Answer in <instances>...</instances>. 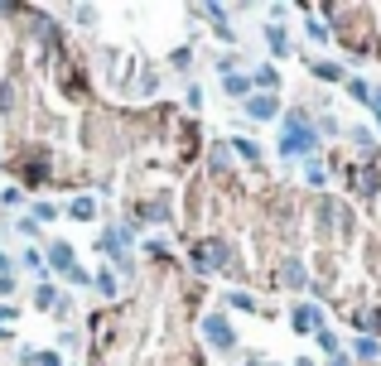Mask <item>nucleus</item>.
<instances>
[{
	"instance_id": "obj_5",
	"label": "nucleus",
	"mask_w": 381,
	"mask_h": 366,
	"mask_svg": "<svg viewBox=\"0 0 381 366\" xmlns=\"http://www.w3.org/2000/svg\"><path fill=\"white\" fill-rule=\"evenodd\" d=\"M246 116H251V121H276V116H280L276 92H251V96H246Z\"/></svg>"
},
{
	"instance_id": "obj_21",
	"label": "nucleus",
	"mask_w": 381,
	"mask_h": 366,
	"mask_svg": "<svg viewBox=\"0 0 381 366\" xmlns=\"http://www.w3.org/2000/svg\"><path fill=\"white\" fill-rule=\"evenodd\" d=\"M348 92H353V96H357V101H362V106H367V101H372V87H367V82H362V78H353V82H348Z\"/></svg>"
},
{
	"instance_id": "obj_12",
	"label": "nucleus",
	"mask_w": 381,
	"mask_h": 366,
	"mask_svg": "<svg viewBox=\"0 0 381 366\" xmlns=\"http://www.w3.org/2000/svg\"><path fill=\"white\" fill-rule=\"evenodd\" d=\"M251 87H256V92H261V87L276 92V87H280V73H276V68H256V73H251Z\"/></svg>"
},
{
	"instance_id": "obj_6",
	"label": "nucleus",
	"mask_w": 381,
	"mask_h": 366,
	"mask_svg": "<svg viewBox=\"0 0 381 366\" xmlns=\"http://www.w3.org/2000/svg\"><path fill=\"white\" fill-rule=\"evenodd\" d=\"M49 265L58 274H68L73 270V246H68V241H53V246H49Z\"/></svg>"
},
{
	"instance_id": "obj_16",
	"label": "nucleus",
	"mask_w": 381,
	"mask_h": 366,
	"mask_svg": "<svg viewBox=\"0 0 381 366\" xmlns=\"http://www.w3.org/2000/svg\"><path fill=\"white\" fill-rule=\"evenodd\" d=\"M232 150H237L242 159H251V164H261V150H256L251 140H242V135H232Z\"/></svg>"
},
{
	"instance_id": "obj_23",
	"label": "nucleus",
	"mask_w": 381,
	"mask_h": 366,
	"mask_svg": "<svg viewBox=\"0 0 381 366\" xmlns=\"http://www.w3.org/2000/svg\"><path fill=\"white\" fill-rule=\"evenodd\" d=\"M319 347H323L328 357H338V333H328V328H323V333H319Z\"/></svg>"
},
{
	"instance_id": "obj_3",
	"label": "nucleus",
	"mask_w": 381,
	"mask_h": 366,
	"mask_svg": "<svg viewBox=\"0 0 381 366\" xmlns=\"http://www.w3.org/2000/svg\"><path fill=\"white\" fill-rule=\"evenodd\" d=\"M193 270L198 274H208V270H222V265H227V246H222V241H203V246H193Z\"/></svg>"
},
{
	"instance_id": "obj_14",
	"label": "nucleus",
	"mask_w": 381,
	"mask_h": 366,
	"mask_svg": "<svg viewBox=\"0 0 381 366\" xmlns=\"http://www.w3.org/2000/svg\"><path fill=\"white\" fill-rule=\"evenodd\" d=\"M19 362H24V366H63V362H58V352H29V347L19 352Z\"/></svg>"
},
{
	"instance_id": "obj_31",
	"label": "nucleus",
	"mask_w": 381,
	"mask_h": 366,
	"mask_svg": "<svg viewBox=\"0 0 381 366\" xmlns=\"http://www.w3.org/2000/svg\"><path fill=\"white\" fill-rule=\"evenodd\" d=\"M0 342H10V328H0Z\"/></svg>"
},
{
	"instance_id": "obj_18",
	"label": "nucleus",
	"mask_w": 381,
	"mask_h": 366,
	"mask_svg": "<svg viewBox=\"0 0 381 366\" xmlns=\"http://www.w3.org/2000/svg\"><path fill=\"white\" fill-rule=\"evenodd\" d=\"M227 304H232V308H242V313H256V308H261L251 294H227Z\"/></svg>"
},
{
	"instance_id": "obj_29",
	"label": "nucleus",
	"mask_w": 381,
	"mask_h": 366,
	"mask_svg": "<svg viewBox=\"0 0 381 366\" xmlns=\"http://www.w3.org/2000/svg\"><path fill=\"white\" fill-rule=\"evenodd\" d=\"M333 366H353V357H343V352H338V357H333Z\"/></svg>"
},
{
	"instance_id": "obj_24",
	"label": "nucleus",
	"mask_w": 381,
	"mask_h": 366,
	"mask_svg": "<svg viewBox=\"0 0 381 366\" xmlns=\"http://www.w3.org/2000/svg\"><path fill=\"white\" fill-rule=\"evenodd\" d=\"M19 198H24L19 188H5V193H0V202H5V207H19Z\"/></svg>"
},
{
	"instance_id": "obj_11",
	"label": "nucleus",
	"mask_w": 381,
	"mask_h": 366,
	"mask_svg": "<svg viewBox=\"0 0 381 366\" xmlns=\"http://www.w3.org/2000/svg\"><path fill=\"white\" fill-rule=\"evenodd\" d=\"M58 304H63V299H58V289H53V284H39V289H34V308H44V313H53Z\"/></svg>"
},
{
	"instance_id": "obj_17",
	"label": "nucleus",
	"mask_w": 381,
	"mask_h": 366,
	"mask_svg": "<svg viewBox=\"0 0 381 366\" xmlns=\"http://www.w3.org/2000/svg\"><path fill=\"white\" fill-rule=\"evenodd\" d=\"M92 284L101 289V294H106V299L116 294V274H111V270H96V274H92Z\"/></svg>"
},
{
	"instance_id": "obj_8",
	"label": "nucleus",
	"mask_w": 381,
	"mask_h": 366,
	"mask_svg": "<svg viewBox=\"0 0 381 366\" xmlns=\"http://www.w3.org/2000/svg\"><path fill=\"white\" fill-rule=\"evenodd\" d=\"M208 19H212V29H217V39H227V44H237V29L227 24V10H222V5H208Z\"/></svg>"
},
{
	"instance_id": "obj_22",
	"label": "nucleus",
	"mask_w": 381,
	"mask_h": 366,
	"mask_svg": "<svg viewBox=\"0 0 381 366\" xmlns=\"http://www.w3.org/2000/svg\"><path fill=\"white\" fill-rule=\"evenodd\" d=\"M53 217H58L53 202H34V222H53Z\"/></svg>"
},
{
	"instance_id": "obj_27",
	"label": "nucleus",
	"mask_w": 381,
	"mask_h": 366,
	"mask_svg": "<svg viewBox=\"0 0 381 366\" xmlns=\"http://www.w3.org/2000/svg\"><path fill=\"white\" fill-rule=\"evenodd\" d=\"M367 111H377V121H381V87L372 92V101H367Z\"/></svg>"
},
{
	"instance_id": "obj_26",
	"label": "nucleus",
	"mask_w": 381,
	"mask_h": 366,
	"mask_svg": "<svg viewBox=\"0 0 381 366\" xmlns=\"http://www.w3.org/2000/svg\"><path fill=\"white\" fill-rule=\"evenodd\" d=\"M10 323H15V308H10V304H0V328H10Z\"/></svg>"
},
{
	"instance_id": "obj_20",
	"label": "nucleus",
	"mask_w": 381,
	"mask_h": 366,
	"mask_svg": "<svg viewBox=\"0 0 381 366\" xmlns=\"http://www.w3.org/2000/svg\"><path fill=\"white\" fill-rule=\"evenodd\" d=\"M357 357H362V362H377V357H381V347L372 342V338H362V342H357Z\"/></svg>"
},
{
	"instance_id": "obj_32",
	"label": "nucleus",
	"mask_w": 381,
	"mask_h": 366,
	"mask_svg": "<svg viewBox=\"0 0 381 366\" xmlns=\"http://www.w3.org/2000/svg\"><path fill=\"white\" fill-rule=\"evenodd\" d=\"M294 366H314V362H309V357H299V362H294Z\"/></svg>"
},
{
	"instance_id": "obj_9",
	"label": "nucleus",
	"mask_w": 381,
	"mask_h": 366,
	"mask_svg": "<svg viewBox=\"0 0 381 366\" xmlns=\"http://www.w3.org/2000/svg\"><path fill=\"white\" fill-rule=\"evenodd\" d=\"M309 73H314L319 82H343V63H328V58H314Z\"/></svg>"
},
{
	"instance_id": "obj_10",
	"label": "nucleus",
	"mask_w": 381,
	"mask_h": 366,
	"mask_svg": "<svg viewBox=\"0 0 381 366\" xmlns=\"http://www.w3.org/2000/svg\"><path fill=\"white\" fill-rule=\"evenodd\" d=\"M68 217H73V222H96V202L92 198H73V202H68Z\"/></svg>"
},
{
	"instance_id": "obj_4",
	"label": "nucleus",
	"mask_w": 381,
	"mask_h": 366,
	"mask_svg": "<svg viewBox=\"0 0 381 366\" xmlns=\"http://www.w3.org/2000/svg\"><path fill=\"white\" fill-rule=\"evenodd\" d=\"M289 323H294V333H309V338L323 333V313H319V304H294Z\"/></svg>"
},
{
	"instance_id": "obj_25",
	"label": "nucleus",
	"mask_w": 381,
	"mask_h": 366,
	"mask_svg": "<svg viewBox=\"0 0 381 366\" xmlns=\"http://www.w3.org/2000/svg\"><path fill=\"white\" fill-rule=\"evenodd\" d=\"M304 179H309V188H323V169H319V164H309V174H304Z\"/></svg>"
},
{
	"instance_id": "obj_13",
	"label": "nucleus",
	"mask_w": 381,
	"mask_h": 366,
	"mask_svg": "<svg viewBox=\"0 0 381 366\" xmlns=\"http://www.w3.org/2000/svg\"><path fill=\"white\" fill-rule=\"evenodd\" d=\"M222 87H227V96H251V78H242V73H227V78H222Z\"/></svg>"
},
{
	"instance_id": "obj_1",
	"label": "nucleus",
	"mask_w": 381,
	"mask_h": 366,
	"mask_svg": "<svg viewBox=\"0 0 381 366\" xmlns=\"http://www.w3.org/2000/svg\"><path fill=\"white\" fill-rule=\"evenodd\" d=\"M319 150V130L309 125L304 111H285V135H280V155L294 159V155H314Z\"/></svg>"
},
{
	"instance_id": "obj_28",
	"label": "nucleus",
	"mask_w": 381,
	"mask_h": 366,
	"mask_svg": "<svg viewBox=\"0 0 381 366\" xmlns=\"http://www.w3.org/2000/svg\"><path fill=\"white\" fill-rule=\"evenodd\" d=\"M10 289H15V284H10V274H0V294H10Z\"/></svg>"
},
{
	"instance_id": "obj_7",
	"label": "nucleus",
	"mask_w": 381,
	"mask_h": 366,
	"mask_svg": "<svg viewBox=\"0 0 381 366\" xmlns=\"http://www.w3.org/2000/svg\"><path fill=\"white\" fill-rule=\"evenodd\" d=\"M280 284H285V289H304V284H309V270H304L299 261H285V265H280Z\"/></svg>"
},
{
	"instance_id": "obj_15",
	"label": "nucleus",
	"mask_w": 381,
	"mask_h": 366,
	"mask_svg": "<svg viewBox=\"0 0 381 366\" xmlns=\"http://www.w3.org/2000/svg\"><path fill=\"white\" fill-rule=\"evenodd\" d=\"M266 39H271V49H276L280 58H289V39H285V29H280V24H266Z\"/></svg>"
},
{
	"instance_id": "obj_30",
	"label": "nucleus",
	"mask_w": 381,
	"mask_h": 366,
	"mask_svg": "<svg viewBox=\"0 0 381 366\" xmlns=\"http://www.w3.org/2000/svg\"><path fill=\"white\" fill-rule=\"evenodd\" d=\"M5 270H10V256H5V251H0V274H5Z\"/></svg>"
},
{
	"instance_id": "obj_19",
	"label": "nucleus",
	"mask_w": 381,
	"mask_h": 366,
	"mask_svg": "<svg viewBox=\"0 0 381 366\" xmlns=\"http://www.w3.org/2000/svg\"><path fill=\"white\" fill-rule=\"evenodd\" d=\"M304 29H309V39H314V44H328V24H323V19H309Z\"/></svg>"
},
{
	"instance_id": "obj_2",
	"label": "nucleus",
	"mask_w": 381,
	"mask_h": 366,
	"mask_svg": "<svg viewBox=\"0 0 381 366\" xmlns=\"http://www.w3.org/2000/svg\"><path fill=\"white\" fill-rule=\"evenodd\" d=\"M203 333H208V342H212L217 352H237V333H232V323H227L222 313H208V318H203Z\"/></svg>"
}]
</instances>
